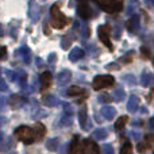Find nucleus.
Listing matches in <instances>:
<instances>
[{"instance_id": "nucleus-1", "label": "nucleus", "mask_w": 154, "mask_h": 154, "mask_svg": "<svg viewBox=\"0 0 154 154\" xmlns=\"http://www.w3.org/2000/svg\"><path fill=\"white\" fill-rule=\"evenodd\" d=\"M46 127L42 123H37L34 127H29V126H20V127L15 128V135L20 142L26 145L38 142L45 137Z\"/></svg>"}, {"instance_id": "nucleus-2", "label": "nucleus", "mask_w": 154, "mask_h": 154, "mask_svg": "<svg viewBox=\"0 0 154 154\" xmlns=\"http://www.w3.org/2000/svg\"><path fill=\"white\" fill-rule=\"evenodd\" d=\"M50 19H51V27L54 29H64L65 26L68 24L69 19L61 12L58 4H53V7L50 8Z\"/></svg>"}, {"instance_id": "nucleus-3", "label": "nucleus", "mask_w": 154, "mask_h": 154, "mask_svg": "<svg viewBox=\"0 0 154 154\" xmlns=\"http://www.w3.org/2000/svg\"><path fill=\"white\" fill-rule=\"evenodd\" d=\"M95 3L108 14L119 12L123 8V0H95Z\"/></svg>"}, {"instance_id": "nucleus-4", "label": "nucleus", "mask_w": 154, "mask_h": 154, "mask_svg": "<svg viewBox=\"0 0 154 154\" xmlns=\"http://www.w3.org/2000/svg\"><path fill=\"white\" fill-rule=\"evenodd\" d=\"M115 82V79L109 75H99L93 79L92 81V88L95 91H100L104 88H109L112 87Z\"/></svg>"}, {"instance_id": "nucleus-5", "label": "nucleus", "mask_w": 154, "mask_h": 154, "mask_svg": "<svg viewBox=\"0 0 154 154\" xmlns=\"http://www.w3.org/2000/svg\"><path fill=\"white\" fill-rule=\"evenodd\" d=\"M97 34H99V39H100L101 42L109 49V50H112L114 46H112L111 39H109V35H111V29H109V26H107V24L99 26L97 27Z\"/></svg>"}, {"instance_id": "nucleus-6", "label": "nucleus", "mask_w": 154, "mask_h": 154, "mask_svg": "<svg viewBox=\"0 0 154 154\" xmlns=\"http://www.w3.org/2000/svg\"><path fill=\"white\" fill-rule=\"evenodd\" d=\"M29 18L31 23H37L41 18V7L37 0H29Z\"/></svg>"}, {"instance_id": "nucleus-7", "label": "nucleus", "mask_w": 154, "mask_h": 154, "mask_svg": "<svg viewBox=\"0 0 154 154\" xmlns=\"http://www.w3.org/2000/svg\"><path fill=\"white\" fill-rule=\"evenodd\" d=\"M77 12H79V15L81 16L82 19H89L91 16H92V8H91L89 3L87 2V0H80L79 2V5H77Z\"/></svg>"}, {"instance_id": "nucleus-8", "label": "nucleus", "mask_w": 154, "mask_h": 154, "mask_svg": "<svg viewBox=\"0 0 154 154\" xmlns=\"http://www.w3.org/2000/svg\"><path fill=\"white\" fill-rule=\"evenodd\" d=\"M81 149H82V154H99V146L92 139H84Z\"/></svg>"}, {"instance_id": "nucleus-9", "label": "nucleus", "mask_w": 154, "mask_h": 154, "mask_svg": "<svg viewBox=\"0 0 154 154\" xmlns=\"http://www.w3.org/2000/svg\"><path fill=\"white\" fill-rule=\"evenodd\" d=\"M24 103H26V97H23L20 95H16V93L11 95L10 99H8V104H10V107L12 109L20 108L22 106H24Z\"/></svg>"}, {"instance_id": "nucleus-10", "label": "nucleus", "mask_w": 154, "mask_h": 154, "mask_svg": "<svg viewBox=\"0 0 154 154\" xmlns=\"http://www.w3.org/2000/svg\"><path fill=\"white\" fill-rule=\"evenodd\" d=\"M70 80H72V72L68 69H64L57 76V82H58V85H61V87L62 85H66Z\"/></svg>"}, {"instance_id": "nucleus-11", "label": "nucleus", "mask_w": 154, "mask_h": 154, "mask_svg": "<svg viewBox=\"0 0 154 154\" xmlns=\"http://www.w3.org/2000/svg\"><path fill=\"white\" fill-rule=\"evenodd\" d=\"M51 81H53L51 73L50 72H43L42 75H41V89L42 91L49 89L50 85H51Z\"/></svg>"}, {"instance_id": "nucleus-12", "label": "nucleus", "mask_w": 154, "mask_h": 154, "mask_svg": "<svg viewBox=\"0 0 154 154\" xmlns=\"http://www.w3.org/2000/svg\"><path fill=\"white\" fill-rule=\"evenodd\" d=\"M126 27L130 32H135L137 30L139 29V16L138 15H134L133 18H130L126 23Z\"/></svg>"}, {"instance_id": "nucleus-13", "label": "nucleus", "mask_w": 154, "mask_h": 154, "mask_svg": "<svg viewBox=\"0 0 154 154\" xmlns=\"http://www.w3.org/2000/svg\"><path fill=\"white\" fill-rule=\"evenodd\" d=\"M100 114H101V116H103L104 119H107V120H112V119L115 118V115H116V111H115L114 107L106 106V107H103V108H101Z\"/></svg>"}, {"instance_id": "nucleus-14", "label": "nucleus", "mask_w": 154, "mask_h": 154, "mask_svg": "<svg viewBox=\"0 0 154 154\" xmlns=\"http://www.w3.org/2000/svg\"><path fill=\"white\" fill-rule=\"evenodd\" d=\"M139 108V99L138 96L135 95H131L130 99H128V103H127V109L130 112H137Z\"/></svg>"}, {"instance_id": "nucleus-15", "label": "nucleus", "mask_w": 154, "mask_h": 154, "mask_svg": "<svg viewBox=\"0 0 154 154\" xmlns=\"http://www.w3.org/2000/svg\"><path fill=\"white\" fill-rule=\"evenodd\" d=\"M18 53L20 54V57L24 61V64L29 65L30 62H31V50H30L27 46H22V48L18 50Z\"/></svg>"}, {"instance_id": "nucleus-16", "label": "nucleus", "mask_w": 154, "mask_h": 154, "mask_svg": "<svg viewBox=\"0 0 154 154\" xmlns=\"http://www.w3.org/2000/svg\"><path fill=\"white\" fill-rule=\"evenodd\" d=\"M87 120H88L87 107H82V108L79 111V123H80V127H81V128L87 127Z\"/></svg>"}, {"instance_id": "nucleus-17", "label": "nucleus", "mask_w": 154, "mask_h": 154, "mask_svg": "<svg viewBox=\"0 0 154 154\" xmlns=\"http://www.w3.org/2000/svg\"><path fill=\"white\" fill-rule=\"evenodd\" d=\"M42 104H45L46 107H56L58 104V99L54 95H45L42 97Z\"/></svg>"}, {"instance_id": "nucleus-18", "label": "nucleus", "mask_w": 154, "mask_h": 154, "mask_svg": "<svg viewBox=\"0 0 154 154\" xmlns=\"http://www.w3.org/2000/svg\"><path fill=\"white\" fill-rule=\"evenodd\" d=\"M82 57H84V50L80 48H75L69 54V60L72 62H77L79 60H81Z\"/></svg>"}, {"instance_id": "nucleus-19", "label": "nucleus", "mask_w": 154, "mask_h": 154, "mask_svg": "<svg viewBox=\"0 0 154 154\" xmlns=\"http://www.w3.org/2000/svg\"><path fill=\"white\" fill-rule=\"evenodd\" d=\"M79 135H76L73 138L72 143H70V150H69V154H82V149L80 147V142H79Z\"/></svg>"}, {"instance_id": "nucleus-20", "label": "nucleus", "mask_w": 154, "mask_h": 154, "mask_svg": "<svg viewBox=\"0 0 154 154\" xmlns=\"http://www.w3.org/2000/svg\"><path fill=\"white\" fill-rule=\"evenodd\" d=\"M73 39H75V34H73V32H69V34H66L61 39V48L64 49V50H68V49H69V46L72 45Z\"/></svg>"}, {"instance_id": "nucleus-21", "label": "nucleus", "mask_w": 154, "mask_h": 154, "mask_svg": "<svg viewBox=\"0 0 154 154\" xmlns=\"http://www.w3.org/2000/svg\"><path fill=\"white\" fill-rule=\"evenodd\" d=\"M154 81V77L153 75H150V73L147 72H143L142 73V77H141V84L143 85V87H149L150 84Z\"/></svg>"}, {"instance_id": "nucleus-22", "label": "nucleus", "mask_w": 154, "mask_h": 154, "mask_svg": "<svg viewBox=\"0 0 154 154\" xmlns=\"http://www.w3.org/2000/svg\"><path fill=\"white\" fill-rule=\"evenodd\" d=\"M107 137H108V133H107L106 128H96V130L93 131V138L99 139V141H101V139H106Z\"/></svg>"}, {"instance_id": "nucleus-23", "label": "nucleus", "mask_w": 154, "mask_h": 154, "mask_svg": "<svg viewBox=\"0 0 154 154\" xmlns=\"http://www.w3.org/2000/svg\"><path fill=\"white\" fill-rule=\"evenodd\" d=\"M84 93H85V91L80 87H70L66 91L68 96H79V95H84Z\"/></svg>"}, {"instance_id": "nucleus-24", "label": "nucleus", "mask_w": 154, "mask_h": 154, "mask_svg": "<svg viewBox=\"0 0 154 154\" xmlns=\"http://www.w3.org/2000/svg\"><path fill=\"white\" fill-rule=\"evenodd\" d=\"M58 145H60L58 138H51L46 142V147H48V150H50V152H56V150L58 149Z\"/></svg>"}, {"instance_id": "nucleus-25", "label": "nucleus", "mask_w": 154, "mask_h": 154, "mask_svg": "<svg viewBox=\"0 0 154 154\" xmlns=\"http://www.w3.org/2000/svg\"><path fill=\"white\" fill-rule=\"evenodd\" d=\"M127 120H128V116H126V115H125V116H120L119 119L115 122V130H116V131H120V130H122V128L126 126Z\"/></svg>"}, {"instance_id": "nucleus-26", "label": "nucleus", "mask_w": 154, "mask_h": 154, "mask_svg": "<svg viewBox=\"0 0 154 154\" xmlns=\"http://www.w3.org/2000/svg\"><path fill=\"white\" fill-rule=\"evenodd\" d=\"M120 154H133V145H131V142L126 141L123 143L122 149H120Z\"/></svg>"}, {"instance_id": "nucleus-27", "label": "nucleus", "mask_w": 154, "mask_h": 154, "mask_svg": "<svg viewBox=\"0 0 154 154\" xmlns=\"http://www.w3.org/2000/svg\"><path fill=\"white\" fill-rule=\"evenodd\" d=\"M125 96H126V92L123 91V88H118V89L114 91V97L116 101H122Z\"/></svg>"}, {"instance_id": "nucleus-28", "label": "nucleus", "mask_w": 154, "mask_h": 154, "mask_svg": "<svg viewBox=\"0 0 154 154\" xmlns=\"http://www.w3.org/2000/svg\"><path fill=\"white\" fill-rule=\"evenodd\" d=\"M8 29H10V34L14 39H16V34H18V23H10L8 24Z\"/></svg>"}, {"instance_id": "nucleus-29", "label": "nucleus", "mask_w": 154, "mask_h": 154, "mask_svg": "<svg viewBox=\"0 0 154 154\" xmlns=\"http://www.w3.org/2000/svg\"><path fill=\"white\" fill-rule=\"evenodd\" d=\"M99 101H100V103H111L112 101V97L111 96L108 95V93H101L100 96H99Z\"/></svg>"}, {"instance_id": "nucleus-30", "label": "nucleus", "mask_w": 154, "mask_h": 154, "mask_svg": "<svg viewBox=\"0 0 154 154\" xmlns=\"http://www.w3.org/2000/svg\"><path fill=\"white\" fill-rule=\"evenodd\" d=\"M72 125V116H69V115H65L61 118V126H70Z\"/></svg>"}, {"instance_id": "nucleus-31", "label": "nucleus", "mask_w": 154, "mask_h": 154, "mask_svg": "<svg viewBox=\"0 0 154 154\" xmlns=\"http://www.w3.org/2000/svg\"><path fill=\"white\" fill-rule=\"evenodd\" d=\"M18 76H19V84H20V87H26V81H27V75L24 72H20V73H18Z\"/></svg>"}, {"instance_id": "nucleus-32", "label": "nucleus", "mask_w": 154, "mask_h": 154, "mask_svg": "<svg viewBox=\"0 0 154 154\" xmlns=\"http://www.w3.org/2000/svg\"><path fill=\"white\" fill-rule=\"evenodd\" d=\"M62 107H64V114H65V115H69V116H72V115H73V108H72V106H70L69 103H64V104H62Z\"/></svg>"}, {"instance_id": "nucleus-33", "label": "nucleus", "mask_w": 154, "mask_h": 154, "mask_svg": "<svg viewBox=\"0 0 154 154\" xmlns=\"http://www.w3.org/2000/svg\"><path fill=\"white\" fill-rule=\"evenodd\" d=\"M141 54H142V58H145V60L150 58V50L147 48H145V46L141 48Z\"/></svg>"}, {"instance_id": "nucleus-34", "label": "nucleus", "mask_w": 154, "mask_h": 154, "mask_svg": "<svg viewBox=\"0 0 154 154\" xmlns=\"http://www.w3.org/2000/svg\"><path fill=\"white\" fill-rule=\"evenodd\" d=\"M133 54H134V51H128V53L126 54L125 57H122V58H120V61L125 62V64H127V62H131V60H133Z\"/></svg>"}, {"instance_id": "nucleus-35", "label": "nucleus", "mask_w": 154, "mask_h": 154, "mask_svg": "<svg viewBox=\"0 0 154 154\" xmlns=\"http://www.w3.org/2000/svg\"><path fill=\"white\" fill-rule=\"evenodd\" d=\"M5 75H7V77H8V80H10V81H15L18 73H15L14 70H5Z\"/></svg>"}, {"instance_id": "nucleus-36", "label": "nucleus", "mask_w": 154, "mask_h": 154, "mask_svg": "<svg viewBox=\"0 0 154 154\" xmlns=\"http://www.w3.org/2000/svg\"><path fill=\"white\" fill-rule=\"evenodd\" d=\"M103 152H104V154H114V149H112L111 145H104Z\"/></svg>"}, {"instance_id": "nucleus-37", "label": "nucleus", "mask_w": 154, "mask_h": 154, "mask_svg": "<svg viewBox=\"0 0 154 154\" xmlns=\"http://www.w3.org/2000/svg\"><path fill=\"white\" fill-rule=\"evenodd\" d=\"M5 56H7V49L4 46H0V61L5 60Z\"/></svg>"}, {"instance_id": "nucleus-38", "label": "nucleus", "mask_w": 154, "mask_h": 154, "mask_svg": "<svg viewBox=\"0 0 154 154\" xmlns=\"http://www.w3.org/2000/svg\"><path fill=\"white\" fill-rule=\"evenodd\" d=\"M5 103H7L5 97H4L3 95H0V112L4 111V108H5Z\"/></svg>"}, {"instance_id": "nucleus-39", "label": "nucleus", "mask_w": 154, "mask_h": 154, "mask_svg": "<svg viewBox=\"0 0 154 154\" xmlns=\"http://www.w3.org/2000/svg\"><path fill=\"white\" fill-rule=\"evenodd\" d=\"M125 81H127L128 84H135V79H134V76L133 75H127V76H125Z\"/></svg>"}, {"instance_id": "nucleus-40", "label": "nucleus", "mask_w": 154, "mask_h": 154, "mask_svg": "<svg viewBox=\"0 0 154 154\" xmlns=\"http://www.w3.org/2000/svg\"><path fill=\"white\" fill-rule=\"evenodd\" d=\"M48 61H49V64H54V62H56L57 61V54L56 53H51L50 54V56H49V60H48Z\"/></svg>"}, {"instance_id": "nucleus-41", "label": "nucleus", "mask_w": 154, "mask_h": 154, "mask_svg": "<svg viewBox=\"0 0 154 154\" xmlns=\"http://www.w3.org/2000/svg\"><path fill=\"white\" fill-rule=\"evenodd\" d=\"M7 82L4 81V80L3 79H0V91H2V92H4V91H7Z\"/></svg>"}, {"instance_id": "nucleus-42", "label": "nucleus", "mask_w": 154, "mask_h": 154, "mask_svg": "<svg viewBox=\"0 0 154 154\" xmlns=\"http://www.w3.org/2000/svg\"><path fill=\"white\" fill-rule=\"evenodd\" d=\"M146 149H147V145L145 143V142H143V143H138V152L143 153V152H145V150H146Z\"/></svg>"}, {"instance_id": "nucleus-43", "label": "nucleus", "mask_w": 154, "mask_h": 154, "mask_svg": "<svg viewBox=\"0 0 154 154\" xmlns=\"http://www.w3.org/2000/svg\"><path fill=\"white\" fill-rule=\"evenodd\" d=\"M107 69H109V70H112V69L118 70V69H119V66H118L116 64H109V65H107Z\"/></svg>"}, {"instance_id": "nucleus-44", "label": "nucleus", "mask_w": 154, "mask_h": 154, "mask_svg": "<svg viewBox=\"0 0 154 154\" xmlns=\"http://www.w3.org/2000/svg\"><path fill=\"white\" fill-rule=\"evenodd\" d=\"M88 32H89V30H88V27H82V37H88V35H89V34H88Z\"/></svg>"}, {"instance_id": "nucleus-45", "label": "nucleus", "mask_w": 154, "mask_h": 154, "mask_svg": "<svg viewBox=\"0 0 154 154\" xmlns=\"http://www.w3.org/2000/svg\"><path fill=\"white\" fill-rule=\"evenodd\" d=\"M5 122H7V119L4 116H0V127H3L5 125Z\"/></svg>"}, {"instance_id": "nucleus-46", "label": "nucleus", "mask_w": 154, "mask_h": 154, "mask_svg": "<svg viewBox=\"0 0 154 154\" xmlns=\"http://www.w3.org/2000/svg\"><path fill=\"white\" fill-rule=\"evenodd\" d=\"M35 62H37V66L38 68H42V60H41V58H37V60H35Z\"/></svg>"}, {"instance_id": "nucleus-47", "label": "nucleus", "mask_w": 154, "mask_h": 154, "mask_svg": "<svg viewBox=\"0 0 154 154\" xmlns=\"http://www.w3.org/2000/svg\"><path fill=\"white\" fill-rule=\"evenodd\" d=\"M3 35H4V29H3L2 23H0V37H3Z\"/></svg>"}, {"instance_id": "nucleus-48", "label": "nucleus", "mask_w": 154, "mask_h": 154, "mask_svg": "<svg viewBox=\"0 0 154 154\" xmlns=\"http://www.w3.org/2000/svg\"><path fill=\"white\" fill-rule=\"evenodd\" d=\"M146 2L149 5H154V0H146Z\"/></svg>"}, {"instance_id": "nucleus-49", "label": "nucleus", "mask_w": 154, "mask_h": 154, "mask_svg": "<svg viewBox=\"0 0 154 154\" xmlns=\"http://www.w3.org/2000/svg\"><path fill=\"white\" fill-rule=\"evenodd\" d=\"M152 126H153V127H154V118H153V119H152Z\"/></svg>"}, {"instance_id": "nucleus-50", "label": "nucleus", "mask_w": 154, "mask_h": 154, "mask_svg": "<svg viewBox=\"0 0 154 154\" xmlns=\"http://www.w3.org/2000/svg\"><path fill=\"white\" fill-rule=\"evenodd\" d=\"M152 139H153V143H154V135H153V137H152Z\"/></svg>"}, {"instance_id": "nucleus-51", "label": "nucleus", "mask_w": 154, "mask_h": 154, "mask_svg": "<svg viewBox=\"0 0 154 154\" xmlns=\"http://www.w3.org/2000/svg\"><path fill=\"white\" fill-rule=\"evenodd\" d=\"M0 141H2V133H0Z\"/></svg>"}, {"instance_id": "nucleus-52", "label": "nucleus", "mask_w": 154, "mask_h": 154, "mask_svg": "<svg viewBox=\"0 0 154 154\" xmlns=\"http://www.w3.org/2000/svg\"><path fill=\"white\" fill-rule=\"evenodd\" d=\"M153 65H154V60H153Z\"/></svg>"}]
</instances>
